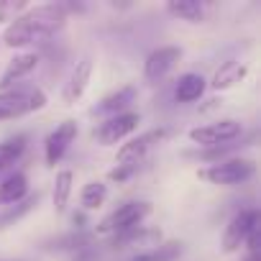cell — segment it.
I'll list each match as a JSON object with an SVG mask.
<instances>
[{
	"instance_id": "cell-16",
	"label": "cell",
	"mask_w": 261,
	"mask_h": 261,
	"mask_svg": "<svg viewBox=\"0 0 261 261\" xmlns=\"http://www.w3.org/2000/svg\"><path fill=\"white\" fill-rule=\"evenodd\" d=\"M205 90H207V82H205V77L202 74H197V72H187V74H182L179 80H177V85H174V100L177 102H195V100H200L202 95H205Z\"/></svg>"
},
{
	"instance_id": "cell-7",
	"label": "cell",
	"mask_w": 261,
	"mask_h": 261,
	"mask_svg": "<svg viewBox=\"0 0 261 261\" xmlns=\"http://www.w3.org/2000/svg\"><path fill=\"white\" fill-rule=\"evenodd\" d=\"M167 136H169L167 128H154V130H146V134H141V136H136V139H130L128 144H123V146L118 149L115 164H120V167H139V169H141L146 154H149L156 144H162Z\"/></svg>"
},
{
	"instance_id": "cell-14",
	"label": "cell",
	"mask_w": 261,
	"mask_h": 261,
	"mask_svg": "<svg viewBox=\"0 0 261 261\" xmlns=\"http://www.w3.org/2000/svg\"><path fill=\"white\" fill-rule=\"evenodd\" d=\"M136 87L134 85H125V87H120V90H115V92H110V95H105L95 108H92V113L95 115H120V113H128V108H130V102L136 100Z\"/></svg>"
},
{
	"instance_id": "cell-15",
	"label": "cell",
	"mask_w": 261,
	"mask_h": 261,
	"mask_svg": "<svg viewBox=\"0 0 261 261\" xmlns=\"http://www.w3.org/2000/svg\"><path fill=\"white\" fill-rule=\"evenodd\" d=\"M29 197V177L23 172H11L0 182V205H18Z\"/></svg>"
},
{
	"instance_id": "cell-13",
	"label": "cell",
	"mask_w": 261,
	"mask_h": 261,
	"mask_svg": "<svg viewBox=\"0 0 261 261\" xmlns=\"http://www.w3.org/2000/svg\"><path fill=\"white\" fill-rule=\"evenodd\" d=\"M90 77H92V59L85 57V59H80V62L74 64L69 80L64 82L62 100H64L67 105H74V102L85 95V90H87V85H90Z\"/></svg>"
},
{
	"instance_id": "cell-21",
	"label": "cell",
	"mask_w": 261,
	"mask_h": 261,
	"mask_svg": "<svg viewBox=\"0 0 261 261\" xmlns=\"http://www.w3.org/2000/svg\"><path fill=\"white\" fill-rule=\"evenodd\" d=\"M72 185H74V174L69 169H62L54 179V190H51V200H54V210L64 213L72 197Z\"/></svg>"
},
{
	"instance_id": "cell-3",
	"label": "cell",
	"mask_w": 261,
	"mask_h": 261,
	"mask_svg": "<svg viewBox=\"0 0 261 261\" xmlns=\"http://www.w3.org/2000/svg\"><path fill=\"white\" fill-rule=\"evenodd\" d=\"M149 215H151V202H146V200L123 202L97 223V236H118L130 228H139Z\"/></svg>"
},
{
	"instance_id": "cell-8",
	"label": "cell",
	"mask_w": 261,
	"mask_h": 261,
	"mask_svg": "<svg viewBox=\"0 0 261 261\" xmlns=\"http://www.w3.org/2000/svg\"><path fill=\"white\" fill-rule=\"evenodd\" d=\"M258 223V210H253V207H246V210H238L230 220H228V225H225V230H223V251L225 253H236L243 243H246V238H248V233H251V228Z\"/></svg>"
},
{
	"instance_id": "cell-20",
	"label": "cell",
	"mask_w": 261,
	"mask_h": 261,
	"mask_svg": "<svg viewBox=\"0 0 261 261\" xmlns=\"http://www.w3.org/2000/svg\"><path fill=\"white\" fill-rule=\"evenodd\" d=\"M182 241H162L156 248H149L144 253H136L130 261H177L182 256Z\"/></svg>"
},
{
	"instance_id": "cell-22",
	"label": "cell",
	"mask_w": 261,
	"mask_h": 261,
	"mask_svg": "<svg viewBox=\"0 0 261 261\" xmlns=\"http://www.w3.org/2000/svg\"><path fill=\"white\" fill-rule=\"evenodd\" d=\"M39 200H41V195L36 192V195H29L26 200H21L18 205H11L3 215H0V230L8 228V225H11V223H16V220H21L23 215H29V213L39 205Z\"/></svg>"
},
{
	"instance_id": "cell-11",
	"label": "cell",
	"mask_w": 261,
	"mask_h": 261,
	"mask_svg": "<svg viewBox=\"0 0 261 261\" xmlns=\"http://www.w3.org/2000/svg\"><path fill=\"white\" fill-rule=\"evenodd\" d=\"M162 243V230L159 228H146V225H139V228H130L125 233H118L113 236L110 246L113 248H156Z\"/></svg>"
},
{
	"instance_id": "cell-27",
	"label": "cell",
	"mask_w": 261,
	"mask_h": 261,
	"mask_svg": "<svg viewBox=\"0 0 261 261\" xmlns=\"http://www.w3.org/2000/svg\"><path fill=\"white\" fill-rule=\"evenodd\" d=\"M72 223H74L77 228H85V213H74V215H72Z\"/></svg>"
},
{
	"instance_id": "cell-17",
	"label": "cell",
	"mask_w": 261,
	"mask_h": 261,
	"mask_svg": "<svg viewBox=\"0 0 261 261\" xmlns=\"http://www.w3.org/2000/svg\"><path fill=\"white\" fill-rule=\"evenodd\" d=\"M246 74H248V67H246L243 62H238V59H228V62H223V64L218 67V72L213 74L210 87L218 90V92H220V90H228V87L238 85Z\"/></svg>"
},
{
	"instance_id": "cell-24",
	"label": "cell",
	"mask_w": 261,
	"mask_h": 261,
	"mask_svg": "<svg viewBox=\"0 0 261 261\" xmlns=\"http://www.w3.org/2000/svg\"><path fill=\"white\" fill-rule=\"evenodd\" d=\"M90 246V236L85 233H69V236H59L54 241H46V248L49 251H82Z\"/></svg>"
},
{
	"instance_id": "cell-6",
	"label": "cell",
	"mask_w": 261,
	"mask_h": 261,
	"mask_svg": "<svg viewBox=\"0 0 261 261\" xmlns=\"http://www.w3.org/2000/svg\"><path fill=\"white\" fill-rule=\"evenodd\" d=\"M139 123H141V115H139V113H134V110L120 113V115H110V118L100 120V125H95L92 139H95L100 146L120 144L123 139H128V136L139 128Z\"/></svg>"
},
{
	"instance_id": "cell-28",
	"label": "cell",
	"mask_w": 261,
	"mask_h": 261,
	"mask_svg": "<svg viewBox=\"0 0 261 261\" xmlns=\"http://www.w3.org/2000/svg\"><path fill=\"white\" fill-rule=\"evenodd\" d=\"M246 261H261V258H258V253H248V258H246Z\"/></svg>"
},
{
	"instance_id": "cell-2",
	"label": "cell",
	"mask_w": 261,
	"mask_h": 261,
	"mask_svg": "<svg viewBox=\"0 0 261 261\" xmlns=\"http://www.w3.org/2000/svg\"><path fill=\"white\" fill-rule=\"evenodd\" d=\"M46 105V92L34 85H16L8 90H0V120L23 118L36 113Z\"/></svg>"
},
{
	"instance_id": "cell-26",
	"label": "cell",
	"mask_w": 261,
	"mask_h": 261,
	"mask_svg": "<svg viewBox=\"0 0 261 261\" xmlns=\"http://www.w3.org/2000/svg\"><path fill=\"white\" fill-rule=\"evenodd\" d=\"M74 261H95V251H92V246L77 251V253H74Z\"/></svg>"
},
{
	"instance_id": "cell-4",
	"label": "cell",
	"mask_w": 261,
	"mask_h": 261,
	"mask_svg": "<svg viewBox=\"0 0 261 261\" xmlns=\"http://www.w3.org/2000/svg\"><path fill=\"white\" fill-rule=\"evenodd\" d=\"M256 174V164L251 159L243 156H230V159H220L215 164H210L207 169H200V177L210 185H220V187H230V185H243Z\"/></svg>"
},
{
	"instance_id": "cell-19",
	"label": "cell",
	"mask_w": 261,
	"mask_h": 261,
	"mask_svg": "<svg viewBox=\"0 0 261 261\" xmlns=\"http://www.w3.org/2000/svg\"><path fill=\"white\" fill-rule=\"evenodd\" d=\"M167 11L174 18H182V21H190V23H200L205 18V13H207V6L200 3V0H169Z\"/></svg>"
},
{
	"instance_id": "cell-23",
	"label": "cell",
	"mask_w": 261,
	"mask_h": 261,
	"mask_svg": "<svg viewBox=\"0 0 261 261\" xmlns=\"http://www.w3.org/2000/svg\"><path fill=\"white\" fill-rule=\"evenodd\" d=\"M105 200H108V185L102 182H87L80 192V202L85 210H97Z\"/></svg>"
},
{
	"instance_id": "cell-25",
	"label": "cell",
	"mask_w": 261,
	"mask_h": 261,
	"mask_svg": "<svg viewBox=\"0 0 261 261\" xmlns=\"http://www.w3.org/2000/svg\"><path fill=\"white\" fill-rule=\"evenodd\" d=\"M26 11H29V3H23V0H0V23L8 26Z\"/></svg>"
},
{
	"instance_id": "cell-9",
	"label": "cell",
	"mask_w": 261,
	"mask_h": 261,
	"mask_svg": "<svg viewBox=\"0 0 261 261\" xmlns=\"http://www.w3.org/2000/svg\"><path fill=\"white\" fill-rule=\"evenodd\" d=\"M77 139V120H64L59 123L51 134L46 136V144H44V156H46V164L49 167H57L64 154L69 151V146L74 144Z\"/></svg>"
},
{
	"instance_id": "cell-1",
	"label": "cell",
	"mask_w": 261,
	"mask_h": 261,
	"mask_svg": "<svg viewBox=\"0 0 261 261\" xmlns=\"http://www.w3.org/2000/svg\"><path fill=\"white\" fill-rule=\"evenodd\" d=\"M64 23H67V13L62 11L59 3L34 6L26 13H21L13 23L6 26L3 44L11 49L39 46V44H46L51 36H57L64 29Z\"/></svg>"
},
{
	"instance_id": "cell-18",
	"label": "cell",
	"mask_w": 261,
	"mask_h": 261,
	"mask_svg": "<svg viewBox=\"0 0 261 261\" xmlns=\"http://www.w3.org/2000/svg\"><path fill=\"white\" fill-rule=\"evenodd\" d=\"M26 146H29L26 134H18V136H11L6 141H0V174L8 172L11 167H16L21 162V156L26 154Z\"/></svg>"
},
{
	"instance_id": "cell-12",
	"label": "cell",
	"mask_w": 261,
	"mask_h": 261,
	"mask_svg": "<svg viewBox=\"0 0 261 261\" xmlns=\"http://www.w3.org/2000/svg\"><path fill=\"white\" fill-rule=\"evenodd\" d=\"M39 54L36 51H23V54H16L8 67L3 69V74H0V90H8V87H16V82L26 80L36 67H39Z\"/></svg>"
},
{
	"instance_id": "cell-5",
	"label": "cell",
	"mask_w": 261,
	"mask_h": 261,
	"mask_svg": "<svg viewBox=\"0 0 261 261\" xmlns=\"http://www.w3.org/2000/svg\"><path fill=\"white\" fill-rule=\"evenodd\" d=\"M241 134H243V125L233 118H225V120H215V123H205V125L192 128L190 141L202 146V149H218V146L238 141Z\"/></svg>"
},
{
	"instance_id": "cell-10",
	"label": "cell",
	"mask_w": 261,
	"mask_h": 261,
	"mask_svg": "<svg viewBox=\"0 0 261 261\" xmlns=\"http://www.w3.org/2000/svg\"><path fill=\"white\" fill-rule=\"evenodd\" d=\"M179 59H182V46H159V49H154L146 57V62H144V77L149 82H159V80H164L177 67Z\"/></svg>"
}]
</instances>
